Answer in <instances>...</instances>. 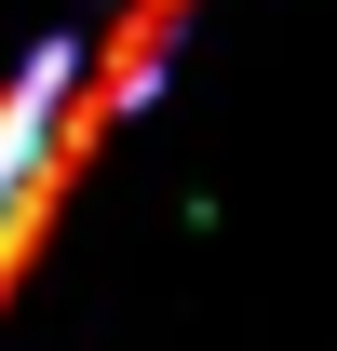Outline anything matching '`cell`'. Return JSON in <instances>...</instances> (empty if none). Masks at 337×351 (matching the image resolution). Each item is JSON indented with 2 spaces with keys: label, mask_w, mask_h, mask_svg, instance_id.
Listing matches in <instances>:
<instances>
[{
  "label": "cell",
  "mask_w": 337,
  "mask_h": 351,
  "mask_svg": "<svg viewBox=\"0 0 337 351\" xmlns=\"http://www.w3.org/2000/svg\"><path fill=\"white\" fill-rule=\"evenodd\" d=\"M68 68H82V54L41 41L14 82H0V298L27 284V257H41L54 217H68V176H54V108H68Z\"/></svg>",
  "instance_id": "6da1fadb"
}]
</instances>
